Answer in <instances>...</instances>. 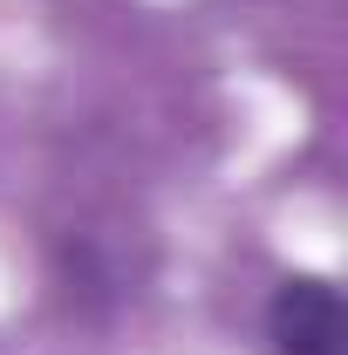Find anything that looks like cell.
Instances as JSON below:
<instances>
[{
  "label": "cell",
  "mask_w": 348,
  "mask_h": 355,
  "mask_svg": "<svg viewBox=\"0 0 348 355\" xmlns=\"http://www.w3.org/2000/svg\"><path fill=\"white\" fill-rule=\"evenodd\" d=\"M273 355H348V308L321 273H294L266 301Z\"/></svg>",
  "instance_id": "6da1fadb"
}]
</instances>
